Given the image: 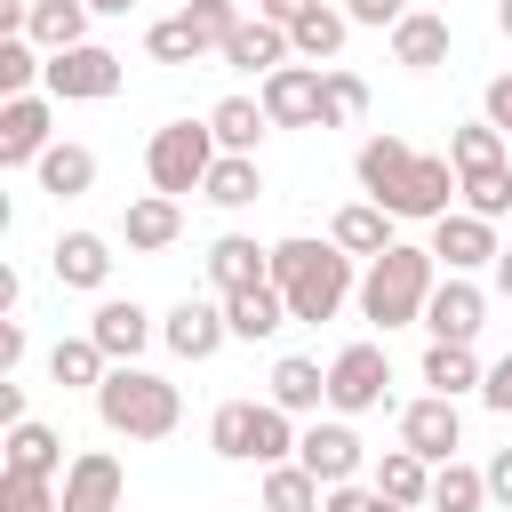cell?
<instances>
[{
	"label": "cell",
	"mask_w": 512,
	"mask_h": 512,
	"mask_svg": "<svg viewBox=\"0 0 512 512\" xmlns=\"http://www.w3.org/2000/svg\"><path fill=\"white\" fill-rule=\"evenodd\" d=\"M376 504H384V496H376V488H360V480H336V488L320 496V512H376Z\"/></svg>",
	"instance_id": "b9f144b4"
},
{
	"label": "cell",
	"mask_w": 512,
	"mask_h": 512,
	"mask_svg": "<svg viewBox=\"0 0 512 512\" xmlns=\"http://www.w3.org/2000/svg\"><path fill=\"white\" fill-rule=\"evenodd\" d=\"M448 160H456V176H464V168H496V160H504V128H496V120L448 128Z\"/></svg>",
	"instance_id": "f35d334b"
},
{
	"label": "cell",
	"mask_w": 512,
	"mask_h": 512,
	"mask_svg": "<svg viewBox=\"0 0 512 512\" xmlns=\"http://www.w3.org/2000/svg\"><path fill=\"white\" fill-rule=\"evenodd\" d=\"M0 424H24V384H16V376L0 384Z\"/></svg>",
	"instance_id": "681fc988"
},
{
	"label": "cell",
	"mask_w": 512,
	"mask_h": 512,
	"mask_svg": "<svg viewBox=\"0 0 512 512\" xmlns=\"http://www.w3.org/2000/svg\"><path fill=\"white\" fill-rule=\"evenodd\" d=\"M96 416L112 440H168L184 424V392L160 376V368H136V360H112L104 384H96Z\"/></svg>",
	"instance_id": "3957f363"
},
{
	"label": "cell",
	"mask_w": 512,
	"mask_h": 512,
	"mask_svg": "<svg viewBox=\"0 0 512 512\" xmlns=\"http://www.w3.org/2000/svg\"><path fill=\"white\" fill-rule=\"evenodd\" d=\"M320 80H328V64H280V72H264V112H272V128H320Z\"/></svg>",
	"instance_id": "8fae6325"
},
{
	"label": "cell",
	"mask_w": 512,
	"mask_h": 512,
	"mask_svg": "<svg viewBox=\"0 0 512 512\" xmlns=\"http://www.w3.org/2000/svg\"><path fill=\"white\" fill-rule=\"evenodd\" d=\"M40 88H48L56 104H104V96H120V56H112V48H96V40L56 48V56H48V72H40Z\"/></svg>",
	"instance_id": "52a82bcc"
},
{
	"label": "cell",
	"mask_w": 512,
	"mask_h": 512,
	"mask_svg": "<svg viewBox=\"0 0 512 512\" xmlns=\"http://www.w3.org/2000/svg\"><path fill=\"white\" fill-rule=\"evenodd\" d=\"M344 16H352V24H376V32H392V24L408 16V0H344Z\"/></svg>",
	"instance_id": "7bdbcfd3"
},
{
	"label": "cell",
	"mask_w": 512,
	"mask_h": 512,
	"mask_svg": "<svg viewBox=\"0 0 512 512\" xmlns=\"http://www.w3.org/2000/svg\"><path fill=\"white\" fill-rule=\"evenodd\" d=\"M88 336H96L112 360H136V352L160 336V320H152L136 296H104V304H96V320H88Z\"/></svg>",
	"instance_id": "ac0fdd59"
},
{
	"label": "cell",
	"mask_w": 512,
	"mask_h": 512,
	"mask_svg": "<svg viewBox=\"0 0 512 512\" xmlns=\"http://www.w3.org/2000/svg\"><path fill=\"white\" fill-rule=\"evenodd\" d=\"M56 96L32 88V96H0V168H32L48 144H56Z\"/></svg>",
	"instance_id": "30bf717a"
},
{
	"label": "cell",
	"mask_w": 512,
	"mask_h": 512,
	"mask_svg": "<svg viewBox=\"0 0 512 512\" xmlns=\"http://www.w3.org/2000/svg\"><path fill=\"white\" fill-rule=\"evenodd\" d=\"M104 368H112V352H104L96 336H56V344H48V376H56L64 392H96Z\"/></svg>",
	"instance_id": "83f0119b"
},
{
	"label": "cell",
	"mask_w": 512,
	"mask_h": 512,
	"mask_svg": "<svg viewBox=\"0 0 512 512\" xmlns=\"http://www.w3.org/2000/svg\"><path fill=\"white\" fill-rule=\"evenodd\" d=\"M224 320H232V336H240V344H264V336H280V328H288V296H280L272 280L232 288V296H224Z\"/></svg>",
	"instance_id": "7402d4cb"
},
{
	"label": "cell",
	"mask_w": 512,
	"mask_h": 512,
	"mask_svg": "<svg viewBox=\"0 0 512 512\" xmlns=\"http://www.w3.org/2000/svg\"><path fill=\"white\" fill-rule=\"evenodd\" d=\"M304 8H320V0H256V16H272V24H296Z\"/></svg>",
	"instance_id": "c3c4849f"
},
{
	"label": "cell",
	"mask_w": 512,
	"mask_h": 512,
	"mask_svg": "<svg viewBox=\"0 0 512 512\" xmlns=\"http://www.w3.org/2000/svg\"><path fill=\"white\" fill-rule=\"evenodd\" d=\"M48 264H56L64 288H88V296H96V288L112 280V240H104V232H56Z\"/></svg>",
	"instance_id": "d6986e66"
},
{
	"label": "cell",
	"mask_w": 512,
	"mask_h": 512,
	"mask_svg": "<svg viewBox=\"0 0 512 512\" xmlns=\"http://www.w3.org/2000/svg\"><path fill=\"white\" fill-rule=\"evenodd\" d=\"M488 272H496V296H512V248H504V256H496Z\"/></svg>",
	"instance_id": "f907efd6"
},
{
	"label": "cell",
	"mask_w": 512,
	"mask_h": 512,
	"mask_svg": "<svg viewBox=\"0 0 512 512\" xmlns=\"http://www.w3.org/2000/svg\"><path fill=\"white\" fill-rule=\"evenodd\" d=\"M376 512H432V504H376Z\"/></svg>",
	"instance_id": "db71d44e"
},
{
	"label": "cell",
	"mask_w": 512,
	"mask_h": 512,
	"mask_svg": "<svg viewBox=\"0 0 512 512\" xmlns=\"http://www.w3.org/2000/svg\"><path fill=\"white\" fill-rule=\"evenodd\" d=\"M264 400H280L288 416H320L328 408V368L304 360V352H288V360H272V392Z\"/></svg>",
	"instance_id": "d4e9b609"
},
{
	"label": "cell",
	"mask_w": 512,
	"mask_h": 512,
	"mask_svg": "<svg viewBox=\"0 0 512 512\" xmlns=\"http://www.w3.org/2000/svg\"><path fill=\"white\" fill-rule=\"evenodd\" d=\"M496 24H504V32H512V0H496Z\"/></svg>",
	"instance_id": "f5cc1de1"
},
{
	"label": "cell",
	"mask_w": 512,
	"mask_h": 512,
	"mask_svg": "<svg viewBox=\"0 0 512 512\" xmlns=\"http://www.w3.org/2000/svg\"><path fill=\"white\" fill-rule=\"evenodd\" d=\"M432 344H472L488 328V288L472 272H440V288L424 296V320H416Z\"/></svg>",
	"instance_id": "ba28073f"
},
{
	"label": "cell",
	"mask_w": 512,
	"mask_h": 512,
	"mask_svg": "<svg viewBox=\"0 0 512 512\" xmlns=\"http://www.w3.org/2000/svg\"><path fill=\"white\" fill-rule=\"evenodd\" d=\"M360 112H368V80L344 72V64H328V80H320V128H344Z\"/></svg>",
	"instance_id": "74e56055"
},
{
	"label": "cell",
	"mask_w": 512,
	"mask_h": 512,
	"mask_svg": "<svg viewBox=\"0 0 512 512\" xmlns=\"http://www.w3.org/2000/svg\"><path fill=\"white\" fill-rule=\"evenodd\" d=\"M480 120H496V128L512 136V72H496V80H488V96H480Z\"/></svg>",
	"instance_id": "f6af8a7d"
},
{
	"label": "cell",
	"mask_w": 512,
	"mask_h": 512,
	"mask_svg": "<svg viewBox=\"0 0 512 512\" xmlns=\"http://www.w3.org/2000/svg\"><path fill=\"white\" fill-rule=\"evenodd\" d=\"M360 192L376 200V208H392V216H448L456 208V192H464V176H456V160L448 152H416L408 136H368L360 144Z\"/></svg>",
	"instance_id": "6da1fadb"
},
{
	"label": "cell",
	"mask_w": 512,
	"mask_h": 512,
	"mask_svg": "<svg viewBox=\"0 0 512 512\" xmlns=\"http://www.w3.org/2000/svg\"><path fill=\"white\" fill-rule=\"evenodd\" d=\"M480 400H488L496 416H512V352H504V360H496V368L480 376Z\"/></svg>",
	"instance_id": "ee69618b"
},
{
	"label": "cell",
	"mask_w": 512,
	"mask_h": 512,
	"mask_svg": "<svg viewBox=\"0 0 512 512\" xmlns=\"http://www.w3.org/2000/svg\"><path fill=\"white\" fill-rule=\"evenodd\" d=\"M464 208L472 216H512V160H496V168H464Z\"/></svg>",
	"instance_id": "ab89813d"
},
{
	"label": "cell",
	"mask_w": 512,
	"mask_h": 512,
	"mask_svg": "<svg viewBox=\"0 0 512 512\" xmlns=\"http://www.w3.org/2000/svg\"><path fill=\"white\" fill-rule=\"evenodd\" d=\"M488 496H496V504H512V448H496V456H488Z\"/></svg>",
	"instance_id": "bcb514c9"
},
{
	"label": "cell",
	"mask_w": 512,
	"mask_h": 512,
	"mask_svg": "<svg viewBox=\"0 0 512 512\" xmlns=\"http://www.w3.org/2000/svg\"><path fill=\"white\" fill-rule=\"evenodd\" d=\"M8 456H0V472H32V480H64V432L56 424H40V416H24V424H8V440H0Z\"/></svg>",
	"instance_id": "2e32d148"
},
{
	"label": "cell",
	"mask_w": 512,
	"mask_h": 512,
	"mask_svg": "<svg viewBox=\"0 0 512 512\" xmlns=\"http://www.w3.org/2000/svg\"><path fill=\"white\" fill-rule=\"evenodd\" d=\"M392 208H376V200H352V208H336V224H328V240L344 248V256H384L392 248Z\"/></svg>",
	"instance_id": "484cf974"
},
{
	"label": "cell",
	"mask_w": 512,
	"mask_h": 512,
	"mask_svg": "<svg viewBox=\"0 0 512 512\" xmlns=\"http://www.w3.org/2000/svg\"><path fill=\"white\" fill-rule=\"evenodd\" d=\"M40 40L32 32H0V96H32L40 88Z\"/></svg>",
	"instance_id": "8d00e7d4"
},
{
	"label": "cell",
	"mask_w": 512,
	"mask_h": 512,
	"mask_svg": "<svg viewBox=\"0 0 512 512\" xmlns=\"http://www.w3.org/2000/svg\"><path fill=\"white\" fill-rule=\"evenodd\" d=\"M480 376H488V368L472 360V344H424V384H432V392L456 400V392H480Z\"/></svg>",
	"instance_id": "836d02e7"
},
{
	"label": "cell",
	"mask_w": 512,
	"mask_h": 512,
	"mask_svg": "<svg viewBox=\"0 0 512 512\" xmlns=\"http://www.w3.org/2000/svg\"><path fill=\"white\" fill-rule=\"evenodd\" d=\"M88 16H96L88 0H32L24 32H32V40H40L48 56H56V48H80V40H88Z\"/></svg>",
	"instance_id": "f1b7e54d"
},
{
	"label": "cell",
	"mask_w": 512,
	"mask_h": 512,
	"mask_svg": "<svg viewBox=\"0 0 512 512\" xmlns=\"http://www.w3.org/2000/svg\"><path fill=\"white\" fill-rule=\"evenodd\" d=\"M208 448H216L224 464H256V400H224V408L208 416Z\"/></svg>",
	"instance_id": "d6a6232c"
},
{
	"label": "cell",
	"mask_w": 512,
	"mask_h": 512,
	"mask_svg": "<svg viewBox=\"0 0 512 512\" xmlns=\"http://www.w3.org/2000/svg\"><path fill=\"white\" fill-rule=\"evenodd\" d=\"M488 504V472H472V464H432V512H480Z\"/></svg>",
	"instance_id": "d590c367"
},
{
	"label": "cell",
	"mask_w": 512,
	"mask_h": 512,
	"mask_svg": "<svg viewBox=\"0 0 512 512\" xmlns=\"http://www.w3.org/2000/svg\"><path fill=\"white\" fill-rule=\"evenodd\" d=\"M208 128H216L224 152H256V136L272 128V112H264V96H224V104L208 112Z\"/></svg>",
	"instance_id": "1f68e13d"
},
{
	"label": "cell",
	"mask_w": 512,
	"mask_h": 512,
	"mask_svg": "<svg viewBox=\"0 0 512 512\" xmlns=\"http://www.w3.org/2000/svg\"><path fill=\"white\" fill-rule=\"evenodd\" d=\"M176 232H184V200H176V192H144V200H128V216H120V240H128L136 256L176 248Z\"/></svg>",
	"instance_id": "e0dca14e"
},
{
	"label": "cell",
	"mask_w": 512,
	"mask_h": 512,
	"mask_svg": "<svg viewBox=\"0 0 512 512\" xmlns=\"http://www.w3.org/2000/svg\"><path fill=\"white\" fill-rule=\"evenodd\" d=\"M368 488H376L384 504H432V464H424L416 448H384L376 472H368Z\"/></svg>",
	"instance_id": "4316f807"
},
{
	"label": "cell",
	"mask_w": 512,
	"mask_h": 512,
	"mask_svg": "<svg viewBox=\"0 0 512 512\" xmlns=\"http://www.w3.org/2000/svg\"><path fill=\"white\" fill-rule=\"evenodd\" d=\"M208 280H216V296L256 288V280H272V248H256L248 232H224V240L208 248Z\"/></svg>",
	"instance_id": "cb8c5ba5"
},
{
	"label": "cell",
	"mask_w": 512,
	"mask_h": 512,
	"mask_svg": "<svg viewBox=\"0 0 512 512\" xmlns=\"http://www.w3.org/2000/svg\"><path fill=\"white\" fill-rule=\"evenodd\" d=\"M88 8H96V16H128L136 0H88Z\"/></svg>",
	"instance_id": "816d5d0a"
},
{
	"label": "cell",
	"mask_w": 512,
	"mask_h": 512,
	"mask_svg": "<svg viewBox=\"0 0 512 512\" xmlns=\"http://www.w3.org/2000/svg\"><path fill=\"white\" fill-rule=\"evenodd\" d=\"M256 192H264V168H256V152H216V168H208L200 200H216V208H248Z\"/></svg>",
	"instance_id": "4dcf8cb0"
},
{
	"label": "cell",
	"mask_w": 512,
	"mask_h": 512,
	"mask_svg": "<svg viewBox=\"0 0 512 512\" xmlns=\"http://www.w3.org/2000/svg\"><path fill=\"white\" fill-rule=\"evenodd\" d=\"M400 448H416L424 464H448V456L464 448V416H456V400H448V392L408 400V408H400Z\"/></svg>",
	"instance_id": "4fadbf2b"
},
{
	"label": "cell",
	"mask_w": 512,
	"mask_h": 512,
	"mask_svg": "<svg viewBox=\"0 0 512 512\" xmlns=\"http://www.w3.org/2000/svg\"><path fill=\"white\" fill-rule=\"evenodd\" d=\"M224 336H232L224 304H200V296H184V304L160 320V344H168L176 360H216V352H224Z\"/></svg>",
	"instance_id": "9a60e30c"
},
{
	"label": "cell",
	"mask_w": 512,
	"mask_h": 512,
	"mask_svg": "<svg viewBox=\"0 0 512 512\" xmlns=\"http://www.w3.org/2000/svg\"><path fill=\"white\" fill-rule=\"evenodd\" d=\"M352 264H360V256H344L336 240H312V232L272 240V288L288 296V320H304V328L336 320L344 296H360V272H352Z\"/></svg>",
	"instance_id": "7a4b0ae2"
},
{
	"label": "cell",
	"mask_w": 512,
	"mask_h": 512,
	"mask_svg": "<svg viewBox=\"0 0 512 512\" xmlns=\"http://www.w3.org/2000/svg\"><path fill=\"white\" fill-rule=\"evenodd\" d=\"M296 48H288V24H272V16H240V32L224 40V64L232 72H280Z\"/></svg>",
	"instance_id": "44dd1931"
},
{
	"label": "cell",
	"mask_w": 512,
	"mask_h": 512,
	"mask_svg": "<svg viewBox=\"0 0 512 512\" xmlns=\"http://www.w3.org/2000/svg\"><path fill=\"white\" fill-rule=\"evenodd\" d=\"M320 496H328V488H320L296 456H288V464H264V512H320Z\"/></svg>",
	"instance_id": "e575fe53"
},
{
	"label": "cell",
	"mask_w": 512,
	"mask_h": 512,
	"mask_svg": "<svg viewBox=\"0 0 512 512\" xmlns=\"http://www.w3.org/2000/svg\"><path fill=\"white\" fill-rule=\"evenodd\" d=\"M0 512H64V488L32 472H0Z\"/></svg>",
	"instance_id": "60d3db41"
},
{
	"label": "cell",
	"mask_w": 512,
	"mask_h": 512,
	"mask_svg": "<svg viewBox=\"0 0 512 512\" xmlns=\"http://www.w3.org/2000/svg\"><path fill=\"white\" fill-rule=\"evenodd\" d=\"M440 288V256L432 248H408V240H392L384 256H368V272H360V320L368 328H416L424 320V296Z\"/></svg>",
	"instance_id": "277c9868"
},
{
	"label": "cell",
	"mask_w": 512,
	"mask_h": 512,
	"mask_svg": "<svg viewBox=\"0 0 512 512\" xmlns=\"http://www.w3.org/2000/svg\"><path fill=\"white\" fill-rule=\"evenodd\" d=\"M296 464L320 480V488H336V480H360V464H368V448H360V432H352V416H312L304 432H296Z\"/></svg>",
	"instance_id": "9c48e42d"
},
{
	"label": "cell",
	"mask_w": 512,
	"mask_h": 512,
	"mask_svg": "<svg viewBox=\"0 0 512 512\" xmlns=\"http://www.w3.org/2000/svg\"><path fill=\"white\" fill-rule=\"evenodd\" d=\"M384 392H392V352L384 344L360 336L328 360V408L336 416H368V408H384Z\"/></svg>",
	"instance_id": "8992f818"
},
{
	"label": "cell",
	"mask_w": 512,
	"mask_h": 512,
	"mask_svg": "<svg viewBox=\"0 0 512 512\" xmlns=\"http://www.w3.org/2000/svg\"><path fill=\"white\" fill-rule=\"evenodd\" d=\"M344 32H352V16H344V8H328V0H320V8H304V16H296V24H288V48H296V56H304V64H328V56H336V48H344Z\"/></svg>",
	"instance_id": "f546056e"
},
{
	"label": "cell",
	"mask_w": 512,
	"mask_h": 512,
	"mask_svg": "<svg viewBox=\"0 0 512 512\" xmlns=\"http://www.w3.org/2000/svg\"><path fill=\"white\" fill-rule=\"evenodd\" d=\"M392 64H408V72H440V64H448V16L408 8V16L392 24Z\"/></svg>",
	"instance_id": "ffe728a7"
},
{
	"label": "cell",
	"mask_w": 512,
	"mask_h": 512,
	"mask_svg": "<svg viewBox=\"0 0 512 512\" xmlns=\"http://www.w3.org/2000/svg\"><path fill=\"white\" fill-rule=\"evenodd\" d=\"M32 176H40V192L80 200V192H96V152H88V144H72V136H56V144L32 160Z\"/></svg>",
	"instance_id": "603a6c76"
},
{
	"label": "cell",
	"mask_w": 512,
	"mask_h": 512,
	"mask_svg": "<svg viewBox=\"0 0 512 512\" xmlns=\"http://www.w3.org/2000/svg\"><path fill=\"white\" fill-rule=\"evenodd\" d=\"M16 360H24V320H0V368L16 376Z\"/></svg>",
	"instance_id": "7dc6e473"
},
{
	"label": "cell",
	"mask_w": 512,
	"mask_h": 512,
	"mask_svg": "<svg viewBox=\"0 0 512 512\" xmlns=\"http://www.w3.org/2000/svg\"><path fill=\"white\" fill-rule=\"evenodd\" d=\"M64 512H120V496H128V472H120V456L112 448H80L72 464H64Z\"/></svg>",
	"instance_id": "5bb4252c"
},
{
	"label": "cell",
	"mask_w": 512,
	"mask_h": 512,
	"mask_svg": "<svg viewBox=\"0 0 512 512\" xmlns=\"http://www.w3.org/2000/svg\"><path fill=\"white\" fill-rule=\"evenodd\" d=\"M216 128L208 120H168V128H152V144H144V176H152V192H200L208 184V168H216Z\"/></svg>",
	"instance_id": "5b68a950"
},
{
	"label": "cell",
	"mask_w": 512,
	"mask_h": 512,
	"mask_svg": "<svg viewBox=\"0 0 512 512\" xmlns=\"http://www.w3.org/2000/svg\"><path fill=\"white\" fill-rule=\"evenodd\" d=\"M432 256H440V272H480V264H496V256H504V240H496V224H488V216L448 208V216H432Z\"/></svg>",
	"instance_id": "7c38bea8"
}]
</instances>
